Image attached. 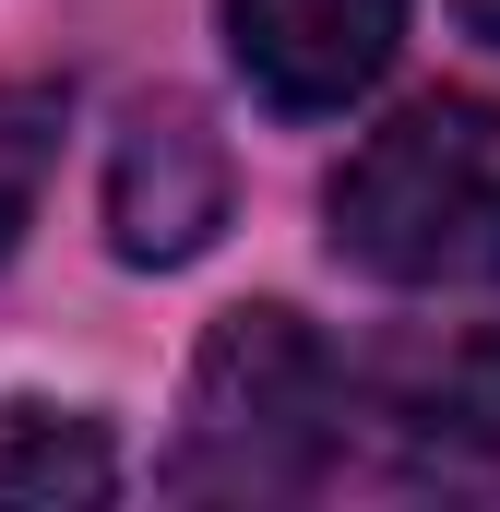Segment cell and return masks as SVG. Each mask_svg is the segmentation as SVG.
<instances>
[{
  "label": "cell",
  "instance_id": "obj_1",
  "mask_svg": "<svg viewBox=\"0 0 500 512\" xmlns=\"http://www.w3.org/2000/svg\"><path fill=\"white\" fill-rule=\"evenodd\" d=\"M334 262L381 286H500V108L417 96L334 167Z\"/></svg>",
  "mask_w": 500,
  "mask_h": 512
},
{
  "label": "cell",
  "instance_id": "obj_2",
  "mask_svg": "<svg viewBox=\"0 0 500 512\" xmlns=\"http://www.w3.org/2000/svg\"><path fill=\"white\" fill-rule=\"evenodd\" d=\"M346 429V370L298 310H227L191 358V477L203 489H298Z\"/></svg>",
  "mask_w": 500,
  "mask_h": 512
},
{
  "label": "cell",
  "instance_id": "obj_3",
  "mask_svg": "<svg viewBox=\"0 0 500 512\" xmlns=\"http://www.w3.org/2000/svg\"><path fill=\"white\" fill-rule=\"evenodd\" d=\"M405 36V0H227V48L274 108H346L370 96Z\"/></svg>",
  "mask_w": 500,
  "mask_h": 512
},
{
  "label": "cell",
  "instance_id": "obj_4",
  "mask_svg": "<svg viewBox=\"0 0 500 512\" xmlns=\"http://www.w3.org/2000/svg\"><path fill=\"white\" fill-rule=\"evenodd\" d=\"M108 227H120V262H191L215 227H227V155L191 108H143L108 155Z\"/></svg>",
  "mask_w": 500,
  "mask_h": 512
},
{
  "label": "cell",
  "instance_id": "obj_5",
  "mask_svg": "<svg viewBox=\"0 0 500 512\" xmlns=\"http://www.w3.org/2000/svg\"><path fill=\"white\" fill-rule=\"evenodd\" d=\"M381 429L441 477H500V322L405 346L381 370Z\"/></svg>",
  "mask_w": 500,
  "mask_h": 512
},
{
  "label": "cell",
  "instance_id": "obj_6",
  "mask_svg": "<svg viewBox=\"0 0 500 512\" xmlns=\"http://www.w3.org/2000/svg\"><path fill=\"white\" fill-rule=\"evenodd\" d=\"M108 441L60 405H0V501H108Z\"/></svg>",
  "mask_w": 500,
  "mask_h": 512
},
{
  "label": "cell",
  "instance_id": "obj_7",
  "mask_svg": "<svg viewBox=\"0 0 500 512\" xmlns=\"http://www.w3.org/2000/svg\"><path fill=\"white\" fill-rule=\"evenodd\" d=\"M48 155H60V108L24 96V84H0V251L24 239V215L48 191Z\"/></svg>",
  "mask_w": 500,
  "mask_h": 512
},
{
  "label": "cell",
  "instance_id": "obj_8",
  "mask_svg": "<svg viewBox=\"0 0 500 512\" xmlns=\"http://www.w3.org/2000/svg\"><path fill=\"white\" fill-rule=\"evenodd\" d=\"M453 12H465V24H477V36H500V0H453Z\"/></svg>",
  "mask_w": 500,
  "mask_h": 512
}]
</instances>
